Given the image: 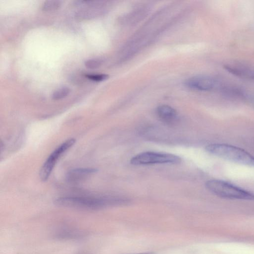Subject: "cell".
I'll list each match as a JSON object with an SVG mask.
<instances>
[{"label":"cell","instance_id":"1","mask_svg":"<svg viewBox=\"0 0 254 254\" xmlns=\"http://www.w3.org/2000/svg\"><path fill=\"white\" fill-rule=\"evenodd\" d=\"M125 200L112 197L65 196L55 199V204L85 210H96L109 206L122 204Z\"/></svg>","mask_w":254,"mask_h":254},{"label":"cell","instance_id":"2","mask_svg":"<svg viewBox=\"0 0 254 254\" xmlns=\"http://www.w3.org/2000/svg\"><path fill=\"white\" fill-rule=\"evenodd\" d=\"M205 150L223 159L248 166L254 167V156L245 150L232 145L213 143L207 145Z\"/></svg>","mask_w":254,"mask_h":254},{"label":"cell","instance_id":"3","mask_svg":"<svg viewBox=\"0 0 254 254\" xmlns=\"http://www.w3.org/2000/svg\"><path fill=\"white\" fill-rule=\"evenodd\" d=\"M205 186L209 191L222 198L254 200L253 193L224 181L210 180Z\"/></svg>","mask_w":254,"mask_h":254},{"label":"cell","instance_id":"4","mask_svg":"<svg viewBox=\"0 0 254 254\" xmlns=\"http://www.w3.org/2000/svg\"><path fill=\"white\" fill-rule=\"evenodd\" d=\"M181 161L179 156L173 154L148 151L133 156L130 160V163L134 165L178 164Z\"/></svg>","mask_w":254,"mask_h":254},{"label":"cell","instance_id":"5","mask_svg":"<svg viewBox=\"0 0 254 254\" xmlns=\"http://www.w3.org/2000/svg\"><path fill=\"white\" fill-rule=\"evenodd\" d=\"M75 142L74 138L69 139L61 144L50 154L42 165L39 172V176L42 181H46L49 178L59 159Z\"/></svg>","mask_w":254,"mask_h":254},{"label":"cell","instance_id":"6","mask_svg":"<svg viewBox=\"0 0 254 254\" xmlns=\"http://www.w3.org/2000/svg\"><path fill=\"white\" fill-rule=\"evenodd\" d=\"M185 85L193 90L208 91L214 89L222 90L224 85L217 78L209 75H196L188 79Z\"/></svg>","mask_w":254,"mask_h":254},{"label":"cell","instance_id":"7","mask_svg":"<svg viewBox=\"0 0 254 254\" xmlns=\"http://www.w3.org/2000/svg\"><path fill=\"white\" fill-rule=\"evenodd\" d=\"M224 68L228 72L238 77L254 80V67L242 64H228Z\"/></svg>","mask_w":254,"mask_h":254},{"label":"cell","instance_id":"8","mask_svg":"<svg viewBox=\"0 0 254 254\" xmlns=\"http://www.w3.org/2000/svg\"><path fill=\"white\" fill-rule=\"evenodd\" d=\"M97 172V169L91 168H76L70 170L66 175V180L76 183L82 181Z\"/></svg>","mask_w":254,"mask_h":254},{"label":"cell","instance_id":"9","mask_svg":"<svg viewBox=\"0 0 254 254\" xmlns=\"http://www.w3.org/2000/svg\"><path fill=\"white\" fill-rule=\"evenodd\" d=\"M156 113L160 119L167 124H173L177 119L176 111L168 105L158 106L156 109Z\"/></svg>","mask_w":254,"mask_h":254},{"label":"cell","instance_id":"10","mask_svg":"<svg viewBox=\"0 0 254 254\" xmlns=\"http://www.w3.org/2000/svg\"><path fill=\"white\" fill-rule=\"evenodd\" d=\"M61 5L59 0H47L42 6V9L45 11H51L58 9Z\"/></svg>","mask_w":254,"mask_h":254},{"label":"cell","instance_id":"11","mask_svg":"<svg viewBox=\"0 0 254 254\" xmlns=\"http://www.w3.org/2000/svg\"><path fill=\"white\" fill-rule=\"evenodd\" d=\"M70 91L68 87H62L54 91L52 94V98L56 100L63 99L69 94Z\"/></svg>","mask_w":254,"mask_h":254},{"label":"cell","instance_id":"12","mask_svg":"<svg viewBox=\"0 0 254 254\" xmlns=\"http://www.w3.org/2000/svg\"><path fill=\"white\" fill-rule=\"evenodd\" d=\"M58 235L62 238H77L81 237L83 233L76 230L66 229L63 230Z\"/></svg>","mask_w":254,"mask_h":254},{"label":"cell","instance_id":"13","mask_svg":"<svg viewBox=\"0 0 254 254\" xmlns=\"http://www.w3.org/2000/svg\"><path fill=\"white\" fill-rule=\"evenodd\" d=\"M101 63L102 62L99 59H92L86 60L84 64L87 68L94 69L100 66Z\"/></svg>","mask_w":254,"mask_h":254},{"label":"cell","instance_id":"14","mask_svg":"<svg viewBox=\"0 0 254 254\" xmlns=\"http://www.w3.org/2000/svg\"><path fill=\"white\" fill-rule=\"evenodd\" d=\"M85 76L92 80L95 81H101L106 79L108 78V75L106 74H86Z\"/></svg>","mask_w":254,"mask_h":254},{"label":"cell","instance_id":"15","mask_svg":"<svg viewBox=\"0 0 254 254\" xmlns=\"http://www.w3.org/2000/svg\"><path fill=\"white\" fill-rule=\"evenodd\" d=\"M152 254L151 253H139V254Z\"/></svg>","mask_w":254,"mask_h":254}]
</instances>
